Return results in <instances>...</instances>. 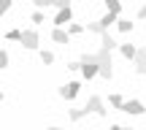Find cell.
<instances>
[{
	"label": "cell",
	"instance_id": "484cf974",
	"mask_svg": "<svg viewBox=\"0 0 146 130\" xmlns=\"http://www.w3.org/2000/svg\"><path fill=\"white\" fill-rule=\"evenodd\" d=\"M111 130H130V127H125V125H111Z\"/></svg>",
	"mask_w": 146,
	"mask_h": 130
},
{
	"label": "cell",
	"instance_id": "30bf717a",
	"mask_svg": "<svg viewBox=\"0 0 146 130\" xmlns=\"http://www.w3.org/2000/svg\"><path fill=\"white\" fill-rule=\"evenodd\" d=\"M119 52H122V57H125V60H135L138 46H133V43H119Z\"/></svg>",
	"mask_w": 146,
	"mask_h": 130
},
{
	"label": "cell",
	"instance_id": "2e32d148",
	"mask_svg": "<svg viewBox=\"0 0 146 130\" xmlns=\"http://www.w3.org/2000/svg\"><path fill=\"white\" fill-rule=\"evenodd\" d=\"M116 27H119L122 33H130L133 30V19H116Z\"/></svg>",
	"mask_w": 146,
	"mask_h": 130
},
{
	"label": "cell",
	"instance_id": "603a6c76",
	"mask_svg": "<svg viewBox=\"0 0 146 130\" xmlns=\"http://www.w3.org/2000/svg\"><path fill=\"white\" fill-rule=\"evenodd\" d=\"M8 11H11V0H3V3H0V16L8 14Z\"/></svg>",
	"mask_w": 146,
	"mask_h": 130
},
{
	"label": "cell",
	"instance_id": "7c38bea8",
	"mask_svg": "<svg viewBox=\"0 0 146 130\" xmlns=\"http://www.w3.org/2000/svg\"><path fill=\"white\" fill-rule=\"evenodd\" d=\"M52 41L54 43H68L70 35H68V30H57V27H54V30H52Z\"/></svg>",
	"mask_w": 146,
	"mask_h": 130
},
{
	"label": "cell",
	"instance_id": "4316f807",
	"mask_svg": "<svg viewBox=\"0 0 146 130\" xmlns=\"http://www.w3.org/2000/svg\"><path fill=\"white\" fill-rule=\"evenodd\" d=\"M46 130H62V127H57V125H52V127H46Z\"/></svg>",
	"mask_w": 146,
	"mask_h": 130
},
{
	"label": "cell",
	"instance_id": "5b68a950",
	"mask_svg": "<svg viewBox=\"0 0 146 130\" xmlns=\"http://www.w3.org/2000/svg\"><path fill=\"white\" fill-rule=\"evenodd\" d=\"M65 25H73V8H62L54 16V27H57V30H62Z\"/></svg>",
	"mask_w": 146,
	"mask_h": 130
},
{
	"label": "cell",
	"instance_id": "ba28073f",
	"mask_svg": "<svg viewBox=\"0 0 146 130\" xmlns=\"http://www.w3.org/2000/svg\"><path fill=\"white\" fill-rule=\"evenodd\" d=\"M133 63H135V73H138V76H146V46L138 49V54H135Z\"/></svg>",
	"mask_w": 146,
	"mask_h": 130
},
{
	"label": "cell",
	"instance_id": "e0dca14e",
	"mask_svg": "<svg viewBox=\"0 0 146 130\" xmlns=\"http://www.w3.org/2000/svg\"><path fill=\"white\" fill-rule=\"evenodd\" d=\"M41 63H43V65H52V63H54V52H49V49H41Z\"/></svg>",
	"mask_w": 146,
	"mask_h": 130
},
{
	"label": "cell",
	"instance_id": "8992f818",
	"mask_svg": "<svg viewBox=\"0 0 146 130\" xmlns=\"http://www.w3.org/2000/svg\"><path fill=\"white\" fill-rule=\"evenodd\" d=\"M122 111H125V114H133V117H138V114H146V106L141 103V100H125Z\"/></svg>",
	"mask_w": 146,
	"mask_h": 130
},
{
	"label": "cell",
	"instance_id": "6da1fadb",
	"mask_svg": "<svg viewBox=\"0 0 146 130\" xmlns=\"http://www.w3.org/2000/svg\"><path fill=\"white\" fill-rule=\"evenodd\" d=\"M78 63H81V76H84V79H95V76H100V65H98L95 52H84L81 57H78Z\"/></svg>",
	"mask_w": 146,
	"mask_h": 130
},
{
	"label": "cell",
	"instance_id": "8fae6325",
	"mask_svg": "<svg viewBox=\"0 0 146 130\" xmlns=\"http://www.w3.org/2000/svg\"><path fill=\"white\" fill-rule=\"evenodd\" d=\"M116 19H119V16L106 14V16H100V19H98V25H100V30H103V33H108V27H111V25H116Z\"/></svg>",
	"mask_w": 146,
	"mask_h": 130
},
{
	"label": "cell",
	"instance_id": "ac0fdd59",
	"mask_svg": "<svg viewBox=\"0 0 146 130\" xmlns=\"http://www.w3.org/2000/svg\"><path fill=\"white\" fill-rule=\"evenodd\" d=\"M5 38H8V41H22V30H16V27H14V30L5 33Z\"/></svg>",
	"mask_w": 146,
	"mask_h": 130
},
{
	"label": "cell",
	"instance_id": "d4e9b609",
	"mask_svg": "<svg viewBox=\"0 0 146 130\" xmlns=\"http://www.w3.org/2000/svg\"><path fill=\"white\" fill-rule=\"evenodd\" d=\"M138 19H146V5H141V8H138Z\"/></svg>",
	"mask_w": 146,
	"mask_h": 130
},
{
	"label": "cell",
	"instance_id": "52a82bcc",
	"mask_svg": "<svg viewBox=\"0 0 146 130\" xmlns=\"http://www.w3.org/2000/svg\"><path fill=\"white\" fill-rule=\"evenodd\" d=\"M78 92H81V84H78V81H68L65 87H60V95H62L65 100H73Z\"/></svg>",
	"mask_w": 146,
	"mask_h": 130
},
{
	"label": "cell",
	"instance_id": "5bb4252c",
	"mask_svg": "<svg viewBox=\"0 0 146 130\" xmlns=\"http://www.w3.org/2000/svg\"><path fill=\"white\" fill-rule=\"evenodd\" d=\"M84 117H89L87 109H70V111H68V119H70V122H81Z\"/></svg>",
	"mask_w": 146,
	"mask_h": 130
},
{
	"label": "cell",
	"instance_id": "7a4b0ae2",
	"mask_svg": "<svg viewBox=\"0 0 146 130\" xmlns=\"http://www.w3.org/2000/svg\"><path fill=\"white\" fill-rule=\"evenodd\" d=\"M95 57H98V65H100V76L103 79H111L114 76V60H111V52H95Z\"/></svg>",
	"mask_w": 146,
	"mask_h": 130
},
{
	"label": "cell",
	"instance_id": "ffe728a7",
	"mask_svg": "<svg viewBox=\"0 0 146 130\" xmlns=\"http://www.w3.org/2000/svg\"><path fill=\"white\" fill-rule=\"evenodd\" d=\"M111 106H114V109H122V106H125V98H122V95H111Z\"/></svg>",
	"mask_w": 146,
	"mask_h": 130
},
{
	"label": "cell",
	"instance_id": "7402d4cb",
	"mask_svg": "<svg viewBox=\"0 0 146 130\" xmlns=\"http://www.w3.org/2000/svg\"><path fill=\"white\" fill-rule=\"evenodd\" d=\"M0 68H8V52L0 49Z\"/></svg>",
	"mask_w": 146,
	"mask_h": 130
},
{
	"label": "cell",
	"instance_id": "9a60e30c",
	"mask_svg": "<svg viewBox=\"0 0 146 130\" xmlns=\"http://www.w3.org/2000/svg\"><path fill=\"white\" fill-rule=\"evenodd\" d=\"M87 30L84 25H78V22H73V25H68V35H81V33Z\"/></svg>",
	"mask_w": 146,
	"mask_h": 130
},
{
	"label": "cell",
	"instance_id": "44dd1931",
	"mask_svg": "<svg viewBox=\"0 0 146 130\" xmlns=\"http://www.w3.org/2000/svg\"><path fill=\"white\" fill-rule=\"evenodd\" d=\"M33 22H35V25H41L43 19H46V16H43V11H33V16H30Z\"/></svg>",
	"mask_w": 146,
	"mask_h": 130
},
{
	"label": "cell",
	"instance_id": "277c9868",
	"mask_svg": "<svg viewBox=\"0 0 146 130\" xmlns=\"http://www.w3.org/2000/svg\"><path fill=\"white\" fill-rule=\"evenodd\" d=\"M19 43L25 49H38V46H41V38H38L35 30H22V41Z\"/></svg>",
	"mask_w": 146,
	"mask_h": 130
},
{
	"label": "cell",
	"instance_id": "83f0119b",
	"mask_svg": "<svg viewBox=\"0 0 146 130\" xmlns=\"http://www.w3.org/2000/svg\"><path fill=\"white\" fill-rule=\"evenodd\" d=\"M0 100H3V92H0Z\"/></svg>",
	"mask_w": 146,
	"mask_h": 130
},
{
	"label": "cell",
	"instance_id": "cb8c5ba5",
	"mask_svg": "<svg viewBox=\"0 0 146 130\" xmlns=\"http://www.w3.org/2000/svg\"><path fill=\"white\" fill-rule=\"evenodd\" d=\"M68 71H81V63H78V60H73V63H68Z\"/></svg>",
	"mask_w": 146,
	"mask_h": 130
},
{
	"label": "cell",
	"instance_id": "4fadbf2b",
	"mask_svg": "<svg viewBox=\"0 0 146 130\" xmlns=\"http://www.w3.org/2000/svg\"><path fill=\"white\" fill-rule=\"evenodd\" d=\"M106 14L119 16V14H122V3H119V0H106Z\"/></svg>",
	"mask_w": 146,
	"mask_h": 130
},
{
	"label": "cell",
	"instance_id": "d6986e66",
	"mask_svg": "<svg viewBox=\"0 0 146 130\" xmlns=\"http://www.w3.org/2000/svg\"><path fill=\"white\" fill-rule=\"evenodd\" d=\"M35 3V11H43V8H52V0H33Z\"/></svg>",
	"mask_w": 146,
	"mask_h": 130
},
{
	"label": "cell",
	"instance_id": "3957f363",
	"mask_svg": "<svg viewBox=\"0 0 146 130\" xmlns=\"http://www.w3.org/2000/svg\"><path fill=\"white\" fill-rule=\"evenodd\" d=\"M87 114H98V117H106V109H103V100H100V95H89L87 100Z\"/></svg>",
	"mask_w": 146,
	"mask_h": 130
},
{
	"label": "cell",
	"instance_id": "9c48e42d",
	"mask_svg": "<svg viewBox=\"0 0 146 130\" xmlns=\"http://www.w3.org/2000/svg\"><path fill=\"white\" fill-rule=\"evenodd\" d=\"M116 46H119V43L111 38V33H103V35H100V49H103V52H114Z\"/></svg>",
	"mask_w": 146,
	"mask_h": 130
}]
</instances>
